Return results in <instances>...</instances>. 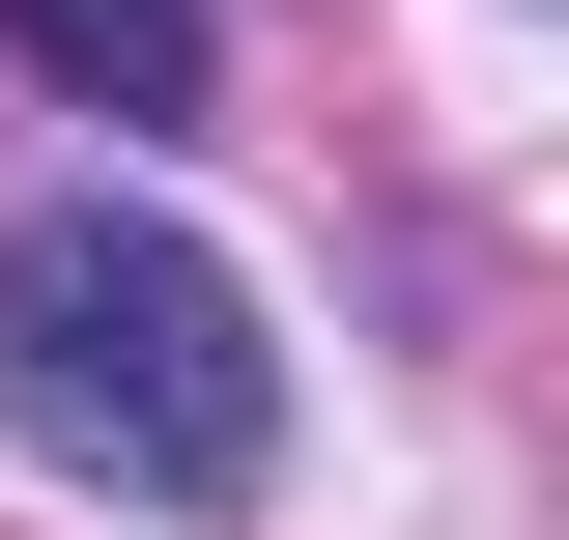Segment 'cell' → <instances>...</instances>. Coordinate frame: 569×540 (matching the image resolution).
I'll use <instances>...</instances> for the list:
<instances>
[{"instance_id": "obj_1", "label": "cell", "mask_w": 569, "mask_h": 540, "mask_svg": "<svg viewBox=\"0 0 569 540\" xmlns=\"http://www.w3.org/2000/svg\"><path fill=\"white\" fill-rule=\"evenodd\" d=\"M0 427H29L58 483H114V512L228 540L284 483V341H257V284H228L171 200L58 171V200L0 228Z\"/></svg>"}, {"instance_id": "obj_2", "label": "cell", "mask_w": 569, "mask_h": 540, "mask_svg": "<svg viewBox=\"0 0 569 540\" xmlns=\"http://www.w3.org/2000/svg\"><path fill=\"white\" fill-rule=\"evenodd\" d=\"M29 29V86H86V114H200V0H0Z\"/></svg>"}]
</instances>
